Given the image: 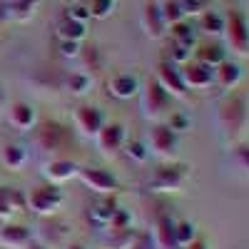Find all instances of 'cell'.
<instances>
[{
    "instance_id": "cell-22",
    "label": "cell",
    "mask_w": 249,
    "mask_h": 249,
    "mask_svg": "<svg viewBox=\"0 0 249 249\" xmlns=\"http://www.w3.org/2000/svg\"><path fill=\"white\" fill-rule=\"evenodd\" d=\"M244 80V70L237 65V62L224 60L222 65L214 68V85H219L227 92H234L239 88V82Z\"/></svg>"
},
{
    "instance_id": "cell-13",
    "label": "cell",
    "mask_w": 249,
    "mask_h": 249,
    "mask_svg": "<svg viewBox=\"0 0 249 249\" xmlns=\"http://www.w3.org/2000/svg\"><path fill=\"white\" fill-rule=\"evenodd\" d=\"M224 33L230 37V45L237 53L249 55V20H247V15L232 10L230 18H227V23H224Z\"/></svg>"
},
{
    "instance_id": "cell-15",
    "label": "cell",
    "mask_w": 249,
    "mask_h": 249,
    "mask_svg": "<svg viewBox=\"0 0 249 249\" xmlns=\"http://www.w3.org/2000/svg\"><path fill=\"white\" fill-rule=\"evenodd\" d=\"M160 85L167 90L172 97H184L187 95V85H184V77H182V68L175 65L170 60H162L157 65V77H155Z\"/></svg>"
},
{
    "instance_id": "cell-31",
    "label": "cell",
    "mask_w": 249,
    "mask_h": 249,
    "mask_svg": "<svg viewBox=\"0 0 249 249\" xmlns=\"http://www.w3.org/2000/svg\"><path fill=\"white\" fill-rule=\"evenodd\" d=\"M172 37L177 45H184V48H192L195 45V30L184 23H175L172 25Z\"/></svg>"
},
{
    "instance_id": "cell-11",
    "label": "cell",
    "mask_w": 249,
    "mask_h": 249,
    "mask_svg": "<svg viewBox=\"0 0 249 249\" xmlns=\"http://www.w3.org/2000/svg\"><path fill=\"white\" fill-rule=\"evenodd\" d=\"M175 214L167 210V207H162V212L155 214L152 219V230H150V237L155 242L157 249H177L175 247Z\"/></svg>"
},
{
    "instance_id": "cell-6",
    "label": "cell",
    "mask_w": 249,
    "mask_h": 249,
    "mask_svg": "<svg viewBox=\"0 0 249 249\" xmlns=\"http://www.w3.org/2000/svg\"><path fill=\"white\" fill-rule=\"evenodd\" d=\"M82 184L88 187L90 192H95L97 197L100 195H117L122 190V184H120V177L107 170V167H97V164H85V167H80V175Z\"/></svg>"
},
{
    "instance_id": "cell-41",
    "label": "cell",
    "mask_w": 249,
    "mask_h": 249,
    "mask_svg": "<svg viewBox=\"0 0 249 249\" xmlns=\"http://www.w3.org/2000/svg\"><path fill=\"white\" fill-rule=\"evenodd\" d=\"M62 55L65 57H77L80 55V43H68V40H62Z\"/></svg>"
},
{
    "instance_id": "cell-26",
    "label": "cell",
    "mask_w": 249,
    "mask_h": 249,
    "mask_svg": "<svg viewBox=\"0 0 249 249\" xmlns=\"http://www.w3.org/2000/svg\"><path fill=\"white\" fill-rule=\"evenodd\" d=\"M92 85H95V80H92V75L88 72V70H80V72H70L68 77H65V90L70 92V95H88L90 90H92Z\"/></svg>"
},
{
    "instance_id": "cell-36",
    "label": "cell",
    "mask_w": 249,
    "mask_h": 249,
    "mask_svg": "<svg viewBox=\"0 0 249 249\" xmlns=\"http://www.w3.org/2000/svg\"><path fill=\"white\" fill-rule=\"evenodd\" d=\"M112 8H115V0H92V5L88 10L95 18H107L112 13Z\"/></svg>"
},
{
    "instance_id": "cell-24",
    "label": "cell",
    "mask_w": 249,
    "mask_h": 249,
    "mask_svg": "<svg viewBox=\"0 0 249 249\" xmlns=\"http://www.w3.org/2000/svg\"><path fill=\"white\" fill-rule=\"evenodd\" d=\"M175 247L182 249L187 244H192L197 237H199V227L192 222V219H184V217H177L175 219Z\"/></svg>"
},
{
    "instance_id": "cell-30",
    "label": "cell",
    "mask_w": 249,
    "mask_h": 249,
    "mask_svg": "<svg viewBox=\"0 0 249 249\" xmlns=\"http://www.w3.org/2000/svg\"><path fill=\"white\" fill-rule=\"evenodd\" d=\"M164 120H167L164 124H167L170 130H175L177 135H179V132H190V130H192V117L187 115L184 110H172Z\"/></svg>"
},
{
    "instance_id": "cell-35",
    "label": "cell",
    "mask_w": 249,
    "mask_h": 249,
    "mask_svg": "<svg viewBox=\"0 0 249 249\" xmlns=\"http://www.w3.org/2000/svg\"><path fill=\"white\" fill-rule=\"evenodd\" d=\"M192 60V48H184V45H172V50H170V62H175V65H187V62Z\"/></svg>"
},
{
    "instance_id": "cell-39",
    "label": "cell",
    "mask_w": 249,
    "mask_h": 249,
    "mask_svg": "<svg viewBox=\"0 0 249 249\" xmlns=\"http://www.w3.org/2000/svg\"><path fill=\"white\" fill-rule=\"evenodd\" d=\"M132 249H157V247H155L150 232H140V237H137V242L132 244Z\"/></svg>"
},
{
    "instance_id": "cell-23",
    "label": "cell",
    "mask_w": 249,
    "mask_h": 249,
    "mask_svg": "<svg viewBox=\"0 0 249 249\" xmlns=\"http://www.w3.org/2000/svg\"><path fill=\"white\" fill-rule=\"evenodd\" d=\"M137 237H140V230H135V227H127V230H105L100 249H132Z\"/></svg>"
},
{
    "instance_id": "cell-29",
    "label": "cell",
    "mask_w": 249,
    "mask_h": 249,
    "mask_svg": "<svg viewBox=\"0 0 249 249\" xmlns=\"http://www.w3.org/2000/svg\"><path fill=\"white\" fill-rule=\"evenodd\" d=\"M197 60L204 62V65H210V68H217V65L224 62V50L219 45H214V43L202 45V48H197Z\"/></svg>"
},
{
    "instance_id": "cell-33",
    "label": "cell",
    "mask_w": 249,
    "mask_h": 249,
    "mask_svg": "<svg viewBox=\"0 0 249 249\" xmlns=\"http://www.w3.org/2000/svg\"><path fill=\"white\" fill-rule=\"evenodd\" d=\"M160 10L164 15V23H170V25L179 23L182 15H184V8H182V3H177V0H167V3H164Z\"/></svg>"
},
{
    "instance_id": "cell-16",
    "label": "cell",
    "mask_w": 249,
    "mask_h": 249,
    "mask_svg": "<svg viewBox=\"0 0 249 249\" xmlns=\"http://www.w3.org/2000/svg\"><path fill=\"white\" fill-rule=\"evenodd\" d=\"M43 175H45L48 182L62 187L65 182H70V179H75L80 175V164L75 160H70V157H53V160L45 162Z\"/></svg>"
},
{
    "instance_id": "cell-21",
    "label": "cell",
    "mask_w": 249,
    "mask_h": 249,
    "mask_svg": "<svg viewBox=\"0 0 249 249\" xmlns=\"http://www.w3.org/2000/svg\"><path fill=\"white\" fill-rule=\"evenodd\" d=\"M28 210L25 195L13 187H0V222H10L13 214Z\"/></svg>"
},
{
    "instance_id": "cell-17",
    "label": "cell",
    "mask_w": 249,
    "mask_h": 249,
    "mask_svg": "<svg viewBox=\"0 0 249 249\" xmlns=\"http://www.w3.org/2000/svg\"><path fill=\"white\" fill-rule=\"evenodd\" d=\"M140 90H142L140 77L132 72H115L107 77V92L115 100H132L140 95Z\"/></svg>"
},
{
    "instance_id": "cell-4",
    "label": "cell",
    "mask_w": 249,
    "mask_h": 249,
    "mask_svg": "<svg viewBox=\"0 0 249 249\" xmlns=\"http://www.w3.org/2000/svg\"><path fill=\"white\" fill-rule=\"evenodd\" d=\"M142 100H140V107H142V117L150 120V122H160V117H167L172 112V102L175 97L164 90L160 82L152 77L142 85Z\"/></svg>"
},
{
    "instance_id": "cell-37",
    "label": "cell",
    "mask_w": 249,
    "mask_h": 249,
    "mask_svg": "<svg viewBox=\"0 0 249 249\" xmlns=\"http://www.w3.org/2000/svg\"><path fill=\"white\" fill-rule=\"evenodd\" d=\"M33 8H35V0H20V3H15L10 8V15L18 18V20H25L33 15Z\"/></svg>"
},
{
    "instance_id": "cell-12",
    "label": "cell",
    "mask_w": 249,
    "mask_h": 249,
    "mask_svg": "<svg viewBox=\"0 0 249 249\" xmlns=\"http://www.w3.org/2000/svg\"><path fill=\"white\" fill-rule=\"evenodd\" d=\"M72 234V227L70 222L65 219H57V217H45L43 227H40V232H37V242H43L48 249H55V247H65L68 244V237Z\"/></svg>"
},
{
    "instance_id": "cell-10",
    "label": "cell",
    "mask_w": 249,
    "mask_h": 249,
    "mask_svg": "<svg viewBox=\"0 0 249 249\" xmlns=\"http://www.w3.org/2000/svg\"><path fill=\"white\" fill-rule=\"evenodd\" d=\"M97 147L105 157H117L124 147V142H127V127H124L122 122H105V127L97 132Z\"/></svg>"
},
{
    "instance_id": "cell-7",
    "label": "cell",
    "mask_w": 249,
    "mask_h": 249,
    "mask_svg": "<svg viewBox=\"0 0 249 249\" xmlns=\"http://www.w3.org/2000/svg\"><path fill=\"white\" fill-rule=\"evenodd\" d=\"M72 122H75V130H77L80 137L95 140L97 132L105 127L107 115H105V110L97 107V105H80V107L72 112Z\"/></svg>"
},
{
    "instance_id": "cell-25",
    "label": "cell",
    "mask_w": 249,
    "mask_h": 249,
    "mask_svg": "<svg viewBox=\"0 0 249 249\" xmlns=\"http://www.w3.org/2000/svg\"><path fill=\"white\" fill-rule=\"evenodd\" d=\"M142 25H144V30H147V35H150V37H160V35L164 33V25H167V23H164V15H162L160 5L150 3L147 8H144Z\"/></svg>"
},
{
    "instance_id": "cell-38",
    "label": "cell",
    "mask_w": 249,
    "mask_h": 249,
    "mask_svg": "<svg viewBox=\"0 0 249 249\" xmlns=\"http://www.w3.org/2000/svg\"><path fill=\"white\" fill-rule=\"evenodd\" d=\"M68 20H75V23H85V20L90 18V10L88 8H82V5H72L68 13H65Z\"/></svg>"
},
{
    "instance_id": "cell-8",
    "label": "cell",
    "mask_w": 249,
    "mask_h": 249,
    "mask_svg": "<svg viewBox=\"0 0 249 249\" xmlns=\"http://www.w3.org/2000/svg\"><path fill=\"white\" fill-rule=\"evenodd\" d=\"M147 147L150 152H155L162 162H170L177 157V150H179V135L175 130H170L167 124H155L150 130V137H147Z\"/></svg>"
},
{
    "instance_id": "cell-45",
    "label": "cell",
    "mask_w": 249,
    "mask_h": 249,
    "mask_svg": "<svg viewBox=\"0 0 249 249\" xmlns=\"http://www.w3.org/2000/svg\"><path fill=\"white\" fill-rule=\"evenodd\" d=\"M3 105H5V90L0 88V110H3Z\"/></svg>"
},
{
    "instance_id": "cell-3",
    "label": "cell",
    "mask_w": 249,
    "mask_h": 249,
    "mask_svg": "<svg viewBox=\"0 0 249 249\" xmlns=\"http://www.w3.org/2000/svg\"><path fill=\"white\" fill-rule=\"evenodd\" d=\"M25 204L28 210L35 212L37 217H55L60 212V207L65 204V190L60 184L53 182H43V184H35L33 190L25 195Z\"/></svg>"
},
{
    "instance_id": "cell-2",
    "label": "cell",
    "mask_w": 249,
    "mask_h": 249,
    "mask_svg": "<svg viewBox=\"0 0 249 249\" xmlns=\"http://www.w3.org/2000/svg\"><path fill=\"white\" fill-rule=\"evenodd\" d=\"M192 177V164L190 162H179V160H170V162H160L152 170L147 187L157 195H172V192H182L187 182Z\"/></svg>"
},
{
    "instance_id": "cell-42",
    "label": "cell",
    "mask_w": 249,
    "mask_h": 249,
    "mask_svg": "<svg viewBox=\"0 0 249 249\" xmlns=\"http://www.w3.org/2000/svg\"><path fill=\"white\" fill-rule=\"evenodd\" d=\"M182 249H212V247H210V242H207L204 237H197L192 244H187V247H182Z\"/></svg>"
},
{
    "instance_id": "cell-28",
    "label": "cell",
    "mask_w": 249,
    "mask_h": 249,
    "mask_svg": "<svg viewBox=\"0 0 249 249\" xmlns=\"http://www.w3.org/2000/svg\"><path fill=\"white\" fill-rule=\"evenodd\" d=\"M85 23H75V20H62V25L57 28V35L60 40H68V43H80L82 37H85Z\"/></svg>"
},
{
    "instance_id": "cell-34",
    "label": "cell",
    "mask_w": 249,
    "mask_h": 249,
    "mask_svg": "<svg viewBox=\"0 0 249 249\" xmlns=\"http://www.w3.org/2000/svg\"><path fill=\"white\" fill-rule=\"evenodd\" d=\"M127 227H135V217H132V212L127 210V207H120L107 230H127Z\"/></svg>"
},
{
    "instance_id": "cell-19",
    "label": "cell",
    "mask_w": 249,
    "mask_h": 249,
    "mask_svg": "<svg viewBox=\"0 0 249 249\" xmlns=\"http://www.w3.org/2000/svg\"><path fill=\"white\" fill-rule=\"evenodd\" d=\"M0 162H3V167L10 170V172H20L30 162V150L28 144L23 142H8L3 150H0Z\"/></svg>"
},
{
    "instance_id": "cell-44",
    "label": "cell",
    "mask_w": 249,
    "mask_h": 249,
    "mask_svg": "<svg viewBox=\"0 0 249 249\" xmlns=\"http://www.w3.org/2000/svg\"><path fill=\"white\" fill-rule=\"evenodd\" d=\"M65 249H88V247H85V244H77V242H68Z\"/></svg>"
},
{
    "instance_id": "cell-9",
    "label": "cell",
    "mask_w": 249,
    "mask_h": 249,
    "mask_svg": "<svg viewBox=\"0 0 249 249\" xmlns=\"http://www.w3.org/2000/svg\"><path fill=\"white\" fill-rule=\"evenodd\" d=\"M120 210V204L115 199V195H100L95 197L90 204H88V210H85V217H88V224L92 227V230H100V232H105L115 212Z\"/></svg>"
},
{
    "instance_id": "cell-32",
    "label": "cell",
    "mask_w": 249,
    "mask_h": 249,
    "mask_svg": "<svg viewBox=\"0 0 249 249\" xmlns=\"http://www.w3.org/2000/svg\"><path fill=\"white\" fill-rule=\"evenodd\" d=\"M199 25H202V30L204 33H224V20L219 18V13H204L202 18H199Z\"/></svg>"
},
{
    "instance_id": "cell-40",
    "label": "cell",
    "mask_w": 249,
    "mask_h": 249,
    "mask_svg": "<svg viewBox=\"0 0 249 249\" xmlns=\"http://www.w3.org/2000/svg\"><path fill=\"white\" fill-rule=\"evenodd\" d=\"M234 157L239 160V164H242L244 170H249V144H239L237 152H234Z\"/></svg>"
},
{
    "instance_id": "cell-20",
    "label": "cell",
    "mask_w": 249,
    "mask_h": 249,
    "mask_svg": "<svg viewBox=\"0 0 249 249\" xmlns=\"http://www.w3.org/2000/svg\"><path fill=\"white\" fill-rule=\"evenodd\" d=\"M8 122L20 132H30L37 124V112H35L33 105H28V102H13L10 110H8Z\"/></svg>"
},
{
    "instance_id": "cell-1",
    "label": "cell",
    "mask_w": 249,
    "mask_h": 249,
    "mask_svg": "<svg viewBox=\"0 0 249 249\" xmlns=\"http://www.w3.org/2000/svg\"><path fill=\"white\" fill-rule=\"evenodd\" d=\"M217 127L224 144H234L249 130V95L247 92H230L217 105Z\"/></svg>"
},
{
    "instance_id": "cell-43",
    "label": "cell",
    "mask_w": 249,
    "mask_h": 249,
    "mask_svg": "<svg viewBox=\"0 0 249 249\" xmlns=\"http://www.w3.org/2000/svg\"><path fill=\"white\" fill-rule=\"evenodd\" d=\"M25 249H48V247H45V244H43V242H37V239H35V237H33V239H30V244H28V247H25Z\"/></svg>"
},
{
    "instance_id": "cell-27",
    "label": "cell",
    "mask_w": 249,
    "mask_h": 249,
    "mask_svg": "<svg viewBox=\"0 0 249 249\" xmlns=\"http://www.w3.org/2000/svg\"><path fill=\"white\" fill-rule=\"evenodd\" d=\"M122 152L127 155L135 164H144L150 160V155H152L144 140H127V142H124V147H122Z\"/></svg>"
},
{
    "instance_id": "cell-5",
    "label": "cell",
    "mask_w": 249,
    "mask_h": 249,
    "mask_svg": "<svg viewBox=\"0 0 249 249\" xmlns=\"http://www.w3.org/2000/svg\"><path fill=\"white\" fill-rule=\"evenodd\" d=\"M35 144L40 147V152L57 155L72 144V132L57 120H43L35 124Z\"/></svg>"
},
{
    "instance_id": "cell-18",
    "label": "cell",
    "mask_w": 249,
    "mask_h": 249,
    "mask_svg": "<svg viewBox=\"0 0 249 249\" xmlns=\"http://www.w3.org/2000/svg\"><path fill=\"white\" fill-rule=\"evenodd\" d=\"M33 239L30 227L18 222H3L0 224V247L3 249H25Z\"/></svg>"
},
{
    "instance_id": "cell-14",
    "label": "cell",
    "mask_w": 249,
    "mask_h": 249,
    "mask_svg": "<svg viewBox=\"0 0 249 249\" xmlns=\"http://www.w3.org/2000/svg\"><path fill=\"white\" fill-rule=\"evenodd\" d=\"M182 77L187 90H207L214 85V68L204 65L199 60H190L187 65H182Z\"/></svg>"
}]
</instances>
